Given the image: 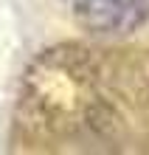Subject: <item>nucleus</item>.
Instances as JSON below:
<instances>
[{"instance_id": "f257e3e1", "label": "nucleus", "mask_w": 149, "mask_h": 155, "mask_svg": "<svg viewBox=\"0 0 149 155\" xmlns=\"http://www.w3.org/2000/svg\"><path fill=\"white\" fill-rule=\"evenodd\" d=\"M73 20L93 37H127L149 23V0H73Z\"/></svg>"}]
</instances>
